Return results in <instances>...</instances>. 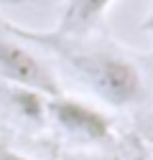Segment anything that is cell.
<instances>
[{
    "mask_svg": "<svg viewBox=\"0 0 153 160\" xmlns=\"http://www.w3.org/2000/svg\"><path fill=\"white\" fill-rule=\"evenodd\" d=\"M46 125H51L71 145L87 150H100L115 140V122L110 112L66 92L46 97Z\"/></svg>",
    "mask_w": 153,
    "mask_h": 160,
    "instance_id": "obj_2",
    "label": "cell"
},
{
    "mask_svg": "<svg viewBox=\"0 0 153 160\" xmlns=\"http://www.w3.org/2000/svg\"><path fill=\"white\" fill-rule=\"evenodd\" d=\"M128 160H153V150L143 142V140L133 137V140H130V152H128Z\"/></svg>",
    "mask_w": 153,
    "mask_h": 160,
    "instance_id": "obj_6",
    "label": "cell"
},
{
    "mask_svg": "<svg viewBox=\"0 0 153 160\" xmlns=\"http://www.w3.org/2000/svg\"><path fill=\"white\" fill-rule=\"evenodd\" d=\"M3 23L10 33L23 38L33 48H44L59 64H64L76 82L84 84L94 99L110 109H135L148 97L145 74L138 61L112 41L84 36V38H66L56 36L49 28H26L8 18Z\"/></svg>",
    "mask_w": 153,
    "mask_h": 160,
    "instance_id": "obj_1",
    "label": "cell"
},
{
    "mask_svg": "<svg viewBox=\"0 0 153 160\" xmlns=\"http://www.w3.org/2000/svg\"><path fill=\"white\" fill-rule=\"evenodd\" d=\"M138 31H140V33H145V36H153V5H150V10H148V13L140 18Z\"/></svg>",
    "mask_w": 153,
    "mask_h": 160,
    "instance_id": "obj_8",
    "label": "cell"
},
{
    "mask_svg": "<svg viewBox=\"0 0 153 160\" xmlns=\"http://www.w3.org/2000/svg\"><path fill=\"white\" fill-rule=\"evenodd\" d=\"M0 160H36V158H31V155H26L21 150H15V148H10L5 142H0Z\"/></svg>",
    "mask_w": 153,
    "mask_h": 160,
    "instance_id": "obj_7",
    "label": "cell"
},
{
    "mask_svg": "<svg viewBox=\"0 0 153 160\" xmlns=\"http://www.w3.org/2000/svg\"><path fill=\"white\" fill-rule=\"evenodd\" d=\"M0 84L33 89L44 97L64 92L54 66L44 61L31 43L5 28L3 15H0Z\"/></svg>",
    "mask_w": 153,
    "mask_h": 160,
    "instance_id": "obj_3",
    "label": "cell"
},
{
    "mask_svg": "<svg viewBox=\"0 0 153 160\" xmlns=\"http://www.w3.org/2000/svg\"><path fill=\"white\" fill-rule=\"evenodd\" d=\"M115 3L118 0H61L59 15L49 31L66 38L92 36L100 23H105V18Z\"/></svg>",
    "mask_w": 153,
    "mask_h": 160,
    "instance_id": "obj_4",
    "label": "cell"
},
{
    "mask_svg": "<svg viewBox=\"0 0 153 160\" xmlns=\"http://www.w3.org/2000/svg\"><path fill=\"white\" fill-rule=\"evenodd\" d=\"M59 160H112L110 155L105 152H97V150H87V148H71V150H64L59 155Z\"/></svg>",
    "mask_w": 153,
    "mask_h": 160,
    "instance_id": "obj_5",
    "label": "cell"
}]
</instances>
